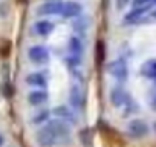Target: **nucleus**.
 Returning a JSON list of instances; mask_svg holds the SVG:
<instances>
[{"label": "nucleus", "mask_w": 156, "mask_h": 147, "mask_svg": "<svg viewBox=\"0 0 156 147\" xmlns=\"http://www.w3.org/2000/svg\"><path fill=\"white\" fill-rule=\"evenodd\" d=\"M26 55H28V60L32 61L37 67L46 64L51 58V54H49V48H46L44 45H32L28 51H26Z\"/></svg>", "instance_id": "nucleus-1"}, {"label": "nucleus", "mask_w": 156, "mask_h": 147, "mask_svg": "<svg viewBox=\"0 0 156 147\" xmlns=\"http://www.w3.org/2000/svg\"><path fill=\"white\" fill-rule=\"evenodd\" d=\"M148 132H150L148 124L141 118H133L127 123V133L133 139H142L148 135Z\"/></svg>", "instance_id": "nucleus-2"}, {"label": "nucleus", "mask_w": 156, "mask_h": 147, "mask_svg": "<svg viewBox=\"0 0 156 147\" xmlns=\"http://www.w3.org/2000/svg\"><path fill=\"white\" fill-rule=\"evenodd\" d=\"M35 141H37V144H38L40 147H54V145L58 142L55 133L52 132V129L49 127L48 123H46V124L37 132V135H35Z\"/></svg>", "instance_id": "nucleus-3"}, {"label": "nucleus", "mask_w": 156, "mask_h": 147, "mask_svg": "<svg viewBox=\"0 0 156 147\" xmlns=\"http://www.w3.org/2000/svg\"><path fill=\"white\" fill-rule=\"evenodd\" d=\"M55 29V22L51 17H41L32 25V31L37 37H49Z\"/></svg>", "instance_id": "nucleus-4"}, {"label": "nucleus", "mask_w": 156, "mask_h": 147, "mask_svg": "<svg viewBox=\"0 0 156 147\" xmlns=\"http://www.w3.org/2000/svg\"><path fill=\"white\" fill-rule=\"evenodd\" d=\"M49 100V94L48 91H41V89H29L28 95H26V101L31 107L37 109V107H43Z\"/></svg>", "instance_id": "nucleus-5"}, {"label": "nucleus", "mask_w": 156, "mask_h": 147, "mask_svg": "<svg viewBox=\"0 0 156 147\" xmlns=\"http://www.w3.org/2000/svg\"><path fill=\"white\" fill-rule=\"evenodd\" d=\"M110 74L118 81H126L129 78V67H127L126 61H122V60L112 61L110 63Z\"/></svg>", "instance_id": "nucleus-6"}, {"label": "nucleus", "mask_w": 156, "mask_h": 147, "mask_svg": "<svg viewBox=\"0 0 156 147\" xmlns=\"http://www.w3.org/2000/svg\"><path fill=\"white\" fill-rule=\"evenodd\" d=\"M51 120V110L44 107H37L35 112L31 115V124L32 126H44Z\"/></svg>", "instance_id": "nucleus-7"}, {"label": "nucleus", "mask_w": 156, "mask_h": 147, "mask_svg": "<svg viewBox=\"0 0 156 147\" xmlns=\"http://www.w3.org/2000/svg\"><path fill=\"white\" fill-rule=\"evenodd\" d=\"M141 74L144 78L156 83V60L150 58V60L144 61V64L141 66Z\"/></svg>", "instance_id": "nucleus-8"}, {"label": "nucleus", "mask_w": 156, "mask_h": 147, "mask_svg": "<svg viewBox=\"0 0 156 147\" xmlns=\"http://www.w3.org/2000/svg\"><path fill=\"white\" fill-rule=\"evenodd\" d=\"M148 106L151 107L153 112H156V86L148 92Z\"/></svg>", "instance_id": "nucleus-9"}, {"label": "nucleus", "mask_w": 156, "mask_h": 147, "mask_svg": "<svg viewBox=\"0 0 156 147\" xmlns=\"http://www.w3.org/2000/svg\"><path fill=\"white\" fill-rule=\"evenodd\" d=\"M153 0H133V6H147Z\"/></svg>", "instance_id": "nucleus-10"}, {"label": "nucleus", "mask_w": 156, "mask_h": 147, "mask_svg": "<svg viewBox=\"0 0 156 147\" xmlns=\"http://www.w3.org/2000/svg\"><path fill=\"white\" fill-rule=\"evenodd\" d=\"M129 3H130V0H116V6H118V9H124V8H127Z\"/></svg>", "instance_id": "nucleus-11"}, {"label": "nucleus", "mask_w": 156, "mask_h": 147, "mask_svg": "<svg viewBox=\"0 0 156 147\" xmlns=\"http://www.w3.org/2000/svg\"><path fill=\"white\" fill-rule=\"evenodd\" d=\"M5 141H6V139H5V136H3V133H2V132H0V147H3V145H5Z\"/></svg>", "instance_id": "nucleus-12"}, {"label": "nucleus", "mask_w": 156, "mask_h": 147, "mask_svg": "<svg viewBox=\"0 0 156 147\" xmlns=\"http://www.w3.org/2000/svg\"><path fill=\"white\" fill-rule=\"evenodd\" d=\"M153 2H154V3H156V0H153Z\"/></svg>", "instance_id": "nucleus-13"}, {"label": "nucleus", "mask_w": 156, "mask_h": 147, "mask_svg": "<svg viewBox=\"0 0 156 147\" xmlns=\"http://www.w3.org/2000/svg\"><path fill=\"white\" fill-rule=\"evenodd\" d=\"M154 16H156V11H154Z\"/></svg>", "instance_id": "nucleus-14"}]
</instances>
